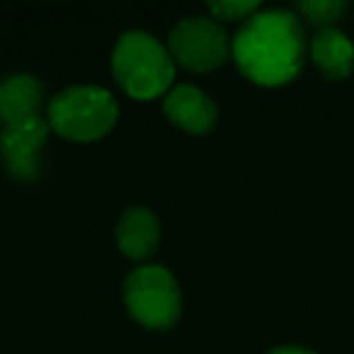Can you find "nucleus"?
<instances>
[{"instance_id": "obj_3", "label": "nucleus", "mask_w": 354, "mask_h": 354, "mask_svg": "<svg viewBox=\"0 0 354 354\" xmlns=\"http://www.w3.org/2000/svg\"><path fill=\"white\" fill-rule=\"evenodd\" d=\"M119 107L109 90L100 85H73L49 102L46 122L71 141H95L112 131Z\"/></svg>"}, {"instance_id": "obj_5", "label": "nucleus", "mask_w": 354, "mask_h": 354, "mask_svg": "<svg viewBox=\"0 0 354 354\" xmlns=\"http://www.w3.org/2000/svg\"><path fill=\"white\" fill-rule=\"evenodd\" d=\"M172 61L197 73H207L228 59V37L212 17H185L170 32L167 41Z\"/></svg>"}, {"instance_id": "obj_10", "label": "nucleus", "mask_w": 354, "mask_h": 354, "mask_svg": "<svg viewBox=\"0 0 354 354\" xmlns=\"http://www.w3.org/2000/svg\"><path fill=\"white\" fill-rule=\"evenodd\" d=\"M310 56L328 78H347L354 68V44L335 27H323L313 37Z\"/></svg>"}, {"instance_id": "obj_11", "label": "nucleus", "mask_w": 354, "mask_h": 354, "mask_svg": "<svg viewBox=\"0 0 354 354\" xmlns=\"http://www.w3.org/2000/svg\"><path fill=\"white\" fill-rule=\"evenodd\" d=\"M299 10L313 25L333 27V22L344 12V3L342 0H304L299 3Z\"/></svg>"}, {"instance_id": "obj_6", "label": "nucleus", "mask_w": 354, "mask_h": 354, "mask_svg": "<svg viewBox=\"0 0 354 354\" xmlns=\"http://www.w3.org/2000/svg\"><path fill=\"white\" fill-rule=\"evenodd\" d=\"M49 122L44 117H32L6 127L0 133V153L6 167L15 180L30 183L39 175V153L49 138Z\"/></svg>"}, {"instance_id": "obj_1", "label": "nucleus", "mask_w": 354, "mask_h": 354, "mask_svg": "<svg viewBox=\"0 0 354 354\" xmlns=\"http://www.w3.org/2000/svg\"><path fill=\"white\" fill-rule=\"evenodd\" d=\"M304 30L289 10L255 12L231 46L241 73L265 88H277L296 78L304 66Z\"/></svg>"}, {"instance_id": "obj_13", "label": "nucleus", "mask_w": 354, "mask_h": 354, "mask_svg": "<svg viewBox=\"0 0 354 354\" xmlns=\"http://www.w3.org/2000/svg\"><path fill=\"white\" fill-rule=\"evenodd\" d=\"M270 354H313V352L304 347H277V349H272Z\"/></svg>"}, {"instance_id": "obj_9", "label": "nucleus", "mask_w": 354, "mask_h": 354, "mask_svg": "<svg viewBox=\"0 0 354 354\" xmlns=\"http://www.w3.org/2000/svg\"><path fill=\"white\" fill-rule=\"evenodd\" d=\"M44 85L30 73H15L0 80V122L10 124L39 117Z\"/></svg>"}, {"instance_id": "obj_4", "label": "nucleus", "mask_w": 354, "mask_h": 354, "mask_svg": "<svg viewBox=\"0 0 354 354\" xmlns=\"http://www.w3.org/2000/svg\"><path fill=\"white\" fill-rule=\"evenodd\" d=\"M124 301L133 318L153 330H170L180 320L183 294L175 277L160 265L138 267L124 281Z\"/></svg>"}, {"instance_id": "obj_8", "label": "nucleus", "mask_w": 354, "mask_h": 354, "mask_svg": "<svg viewBox=\"0 0 354 354\" xmlns=\"http://www.w3.org/2000/svg\"><path fill=\"white\" fill-rule=\"evenodd\" d=\"M160 241V223L146 207H131L124 212L117 226V245L129 260H148Z\"/></svg>"}, {"instance_id": "obj_2", "label": "nucleus", "mask_w": 354, "mask_h": 354, "mask_svg": "<svg viewBox=\"0 0 354 354\" xmlns=\"http://www.w3.org/2000/svg\"><path fill=\"white\" fill-rule=\"evenodd\" d=\"M112 73L127 95L153 100L170 90L175 61L153 35L131 30L119 37L112 54Z\"/></svg>"}, {"instance_id": "obj_7", "label": "nucleus", "mask_w": 354, "mask_h": 354, "mask_svg": "<svg viewBox=\"0 0 354 354\" xmlns=\"http://www.w3.org/2000/svg\"><path fill=\"white\" fill-rule=\"evenodd\" d=\"M162 112L172 124L189 133H207L218 119L214 100L194 85H175L167 90Z\"/></svg>"}, {"instance_id": "obj_12", "label": "nucleus", "mask_w": 354, "mask_h": 354, "mask_svg": "<svg viewBox=\"0 0 354 354\" xmlns=\"http://www.w3.org/2000/svg\"><path fill=\"white\" fill-rule=\"evenodd\" d=\"M209 10L214 17L221 20H248L257 12V0H221V3H209Z\"/></svg>"}]
</instances>
